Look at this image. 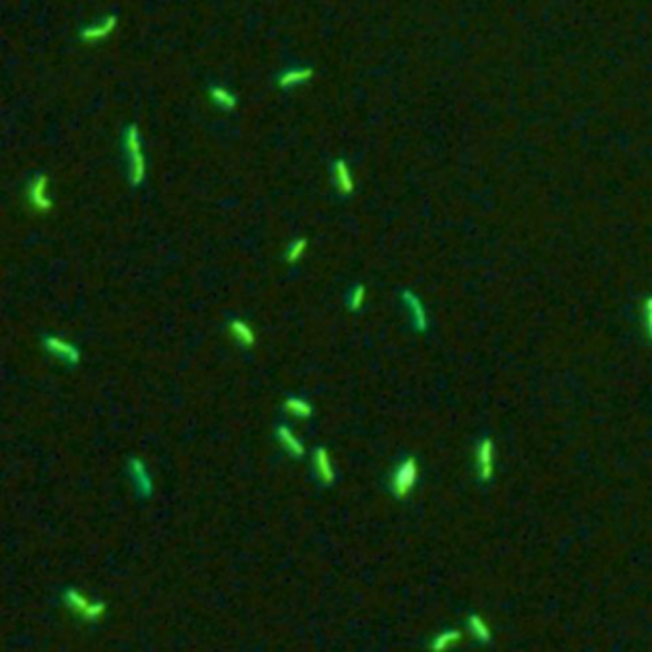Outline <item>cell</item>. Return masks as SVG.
I'll list each match as a JSON object with an SVG mask.
<instances>
[{
  "mask_svg": "<svg viewBox=\"0 0 652 652\" xmlns=\"http://www.w3.org/2000/svg\"><path fill=\"white\" fill-rule=\"evenodd\" d=\"M474 467H477V474L482 482L494 479V474H496V446L490 438H484L477 444Z\"/></svg>",
  "mask_w": 652,
  "mask_h": 652,
  "instance_id": "5",
  "label": "cell"
},
{
  "mask_svg": "<svg viewBox=\"0 0 652 652\" xmlns=\"http://www.w3.org/2000/svg\"><path fill=\"white\" fill-rule=\"evenodd\" d=\"M27 201L39 213H49L52 209L54 201L50 198L49 176L46 174L39 173L31 178L29 185H27Z\"/></svg>",
  "mask_w": 652,
  "mask_h": 652,
  "instance_id": "4",
  "label": "cell"
},
{
  "mask_svg": "<svg viewBox=\"0 0 652 652\" xmlns=\"http://www.w3.org/2000/svg\"><path fill=\"white\" fill-rule=\"evenodd\" d=\"M123 148L128 161V180L134 188H138L148 178V159L142 144V134L136 125H128L123 132Z\"/></svg>",
  "mask_w": 652,
  "mask_h": 652,
  "instance_id": "1",
  "label": "cell"
},
{
  "mask_svg": "<svg viewBox=\"0 0 652 652\" xmlns=\"http://www.w3.org/2000/svg\"><path fill=\"white\" fill-rule=\"evenodd\" d=\"M312 77H314L312 67H289V69L277 75V84L283 90H293L308 83Z\"/></svg>",
  "mask_w": 652,
  "mask_h": 652,
  "instance_id": "8",
  "label": "cell"
},
{
  "mask_svg": "<svg viewBox=\"0 0 652 652\" xmlns=\"http://www.w3.org/2000/svg\"><path fill=\"white\" fill-rule=\"evenodd\" d=\"M131 474L132 479H134V482H136L138 491L144 497L150 496L151 490H153V486H151V477L150 473H148V469H146L144 463L140 459H136V457L131 459Z\"/></svg>",
  "mask_w": 652,
  "mask_h": 652,
  "instance_id": "14",
  "label": "cell"
},
{
  "mask_svg": "<svg viewBox=\"0 0 652 652\" xmlns=\"http://www.w3.org/2000/svg\"><path fill=\"white\" fill-rule=\"evenodd\" d=\"M643 323H645L646 335L652 341V297H648L643 305Z\"/></svg>",
  "mask_w": 652,
  "mask_h": 652,
  "instance_id": "21",
  "label": "cell"
},
{
  "mask_svg": "<svg viewBox=\"0 0 652 652\" xmlns=\"http://www.w3.org/2000/svg\"><path fill=\"white\" fill-rule=\"evenodd\" d=\"M228 330H230L232 337H234L235 341L240 342L241 347L251 348L253 345L257 342V335H255V330H253L251 325H249V323H247L245 320H240V317H235V320H232V322H230V325H228Z\"/></svg>",
  "mask_w": 652,
  "mask_h": 652,
  "instance_id": "13",
  "label": "cell"
},
{
  "mask_svg": "<svg viewBox=\"0 0 652 652\" xmlns=\"http://www.w3.org/2000/svg\"><path fill=\"white\" fill-rule=\"evenodd\" d=\"M461 641V631L457 629H448V631H442V633H438L434 637V641L431 643V648L434 651H448L452 646H455Z\"/></svg>",
  "mask_w": 652,
  "mask_h": 652,
  "instance_id": "17",
  "label": "cell"
},
{
  "mask_svg": "<svg viewBox=\"0 0 652 652\" xmlns=\"http://www.w3.org/2000/svg\"><path fill=\"white\" fill-rule=\"evenodd\" d=\"M314 469H316L317 480L325 486L333 484L335 480V469L331 463V455L325 448H317L314 454Z\"/></svg>",
  "mask_w": 652,
  "mask_h": 652,
  "instance_id": "10",
  "label": "cell"
},
{
  "mask_svg": "<svg viewBox=\"0 0 652 652\" xmlns=\"http://www.w3.org/2000/svg\"><path fill=\"white\" fill-rule=\"evenodd\" d=\"M277 440L282 442L283 448L287 449L289 455H293V457H302V454H305V446L300 442V438L297 437L289 427H277Z\"/></svg>",
  "mask_w": 652,
  "mask_h": 652,
  "instance_id": "15",
  "label": "cell"
},
{
  "mask_svg": "<svg viewBox=\"0 0 652 652\" xmlns=\"http://www.w3.org/2000/svg\"><path fill=\"white\" fill-rule=\"evenodd\" d=\"M66 604L69 606V611H73L77 616L86 620V622H98V620H102L106 616V604L90 601L86 595H83L77 589H67Z\"/></svg>",
  "mask_w": 652,
  "mask_h": 652,
  "instance_id": "3",
  "label": "cell"
},
{
  "mask_svg": "<svg viewBox=\"0 0 652 652\" xmlns=\"http://www.w3.org/2000/svg\"><path fill=\"white\" fill-rule=\"evenodd\" d=\"M44 347L49 348L52 354H56L58 358L69 362V364H78V360H81V352L77 350V347L71 345V342H67L66 339H61V337H46L44 339Z\"/></svg>",
  "mask_w": 652,
  "mask_h": 652,
  "instance_id": "9",
  "label": "cell"
},
{
  "mask_svg": "<svg viewBox=\"0 0 652 652\" xmlns=\"http://www.w3.org/2000/svg\"><path fill=\"white\" fill-rule=\"evenodd\" d=\"M285 412L293 413L297 417H310L312 406L310 402L302 400L299 396H293V398H287V400H285Z\"/></svg>",
  "mask_w": 652,
  "mask_h": 652,
  "instance_id": "19",
  "label": "cell"
},
{
  "mask_svg": "<svg viewBox=\"0 0 652 652\" xmlns=\"http://www.w3.org/2000/svg\"><path fill=\"white\" fill-rule=\"evenodd\" d=\"M117 25H119V19L117 16H106L103 19H100L98 24H92L88 27H84L81 31V39L84 42H90V44H96V42L106 41L108 36H111L115 29H117Z\"/></svg>",
  "mask_w": 652,
  "mask_h": 652,
  "instance_id": "7",
  "label": "cell"
},
{
  "mask_svg": "<svg viewBox=\"0 0 652 652\" xmlns=\"http://www.w3.org/2000/svg\"><path fill=\"white\" fill-rule=\"evenodd\" d=\"M469 631L474 639L480 643H490L491 641V628L480 614H471L469 616Z\"/></svg>",
  "mask_w": 652,
  "mask_h": 652,
  "instance_id": "16",
  "label": "cell"
},
{
  "mask_svg": "<svg viewBox=\"0 0 652 652\" xmlns=\"http://www.w3.org/2000/svg\"><path fill=\"white\" fill-rule=\"evenodd\" d=\"M419 473L421 471H419V463L415 457H406V459L402 461L400 465L396 467L394 473H392V479H390V488H392L394 497L406 499L413 491V488L417 486Z\"/></svg>",
  "mask_w": 652,
  "mask_h": 652,
  "instance_id": "2",
  "label": "cell"
},
{
  "mask_svg": "<svg viewBox=\"0 0 652 652\" xmlns=\"http://www.w3.org/2000/svg\"><path fill=\"white\" fill-rule=\"evenodd\" d=\"M209 98L220 111H234L238 108V98L224 84H213L209 88Z\"/></svg>",
  "mask_w": 652,
  "mask_h": 652,
  "instance_id": "12",
  "label": "cell"
},
{
  "mask_svg": "<svg viewBox=\"0 0 652 652\" xmlns=\"http://www.w3.org/2000/svg\"><path fill=\"white\" fill-rule=\"evenodd\" d=\"M306 251H308V240L306 238H297L287 245V251H285V260L289 264L299 263L300 258L305 257Z\"/></svg>",
  "mask_w": 652,
  "mask_h": 652,
  "instance_id": "18",
  "label": "cell"
},
{
  "mask_svg": "<svg viewBox=\"0 0 652 652\" xmlns=\"http://www.w3.org/2000/svg\"><path fill=\"white\" fill-rule=\"evenodd\" d=\"M365 287L364 285H356V287L352 289V291H350V297H348V306H350V310L352 312H358V310H362V308H364V305H365Z\"/></svg>",
  "mask_w": 652,
  "mask_h": 652,
  "instance_id": "20",
  "label": "cell"
},
{
  "mask_svg": "<svg viewBox=\"0 0 652 652\" xmlns=\"http://www.w3.org/2000/svg\"><path fill=\"white\" fill-rule=\"evenodd\" d=\"M402 297H404V302H406L407 310L412 314V322L413 325H415V330L425 331L427 327H429V316H427L425 305H423L417 295L412 293V291H406Z\"/></svg>",
  "mask_w": 652,
  "mask_h": 652,
  "instance_id": "11",
  "label": "cell"
},
{
  "mask_svg": "<svg viewBox=\"0 0 652 652\" xmlns=\"http://www.w3.org/2000/svg\"><path fill=\"white\" fill-rule=\"evenodd\" d=\"M331 182H333V188H335V192L342 198H347L350 193H354V188H356V182H354L352 170H350V165H348L345 159H337L331 165Z\"/></svg>",
  "mask_w": 652,
  "mask_h": 652,
  "instance_id": "6",
  "label": "cell"
}]
</instances>
